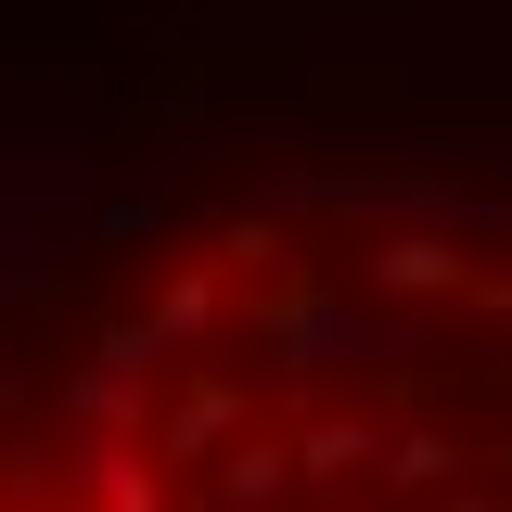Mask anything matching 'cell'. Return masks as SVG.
<instances>
[{"mask_svg":"<svg viewBox=\"0 0 512 512\" xmlns=\"http://www.w3.org/2000/svg\"><path fill=\"white\" fill-rule=\"evenodd\" d=\"M0 512H77V487H64V448H26L13 423H0Z\"/></svg>","mask_w":512,"mask_h":512,"instance_id":"cell-2","label":"cell"},{"mask_svg":"<svg viewBox=\"0 0 512 512\" xmlns=\"http://www.w3.org/2000/svg\"><path fill=\"white\" fill-rule=\"evenodd\" d=\"M77 512H512V192H231L128 256L64 384Z\"/></svg>","mask_w":512,"mask_h":512,"instance_id":"cell-1","label":"cell"}]
</instances>
